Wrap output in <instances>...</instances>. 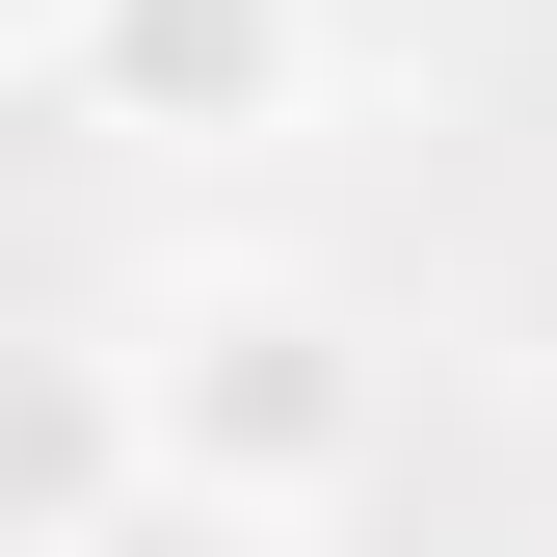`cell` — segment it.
<instances>
[{"mask_svg":"<svg viewBox=\"0 0 557 557\" xmlns=\"http://www.w3.org/2000/svg\"><path fill=\"white\" fill-rule=\"evenodd\" d=\"M372 425H398L372 319L293 293V265H186V293L133 319V478H160L186 531H319L345 478H372Z\"/></svg>","mask_w":557,"mask_h":557,"instance_id":"obj_1","label":"cell"},{"mask_svg":"<svg viewBox=\"0 0 557 557\" xmlns=\"http://www.w3.org/2000/svg\"><path fill=\"white\" fill-rule=\"evenodd\" d=\"M53 81H81V133H133V160H239V133L319 107V0H81Z\"/></svg>","mask_w":557,"mask_h":557,"instance_id":"obj_2","label":"cell"},{"mask_svg":"<svg viewBox=\"0 0 557 557\" xmlns=\"http://www.w3.org/2000/svg\"><path fill=\"white\" fill-rule=\"evenodd\" d=\"M160 478H133V345H53V319H0V557H81L133 531Z\"/></svg>","mask_w":557,"mask_h":557,"instance_id":"obj_3","label":"cell"},{"mask_svg":"<svg viewBox=\"0 0 557 557\" xmlns=\"http://www.w3.org/2000/svg\"><path fill=\"white\" fill-rule=\"evenodd\" d=\"M53 27H81V0H0V53H53Z\"/></svg>","mask_w":557,"mask_h":557,"instance_id":"obj_4","label":"cell"},{"mask_svg":"<svg viewBox=\"0 0 557 557\" xmlns=\"http://www.w3.org/2000/svg\"><path fill=\"white\" fill-rule=\"evenodd\" d=\"M81 557H107V531H81Z\"/></svg>","mask_w":557,"mask_h":557,"instance_id":"obj_5","label":"cell"}]
</instances>
